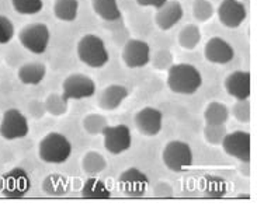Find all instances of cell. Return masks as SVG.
I'll use <instances>...</instances> for the list:
<instances>
[{
  "label": "cell",
  "mask_w": 257,
  "mask_h": 206,
  "mask_svg": "<svg viewBox=\"0 0 257 206\" xmlns=\"http://www.w3.org/2000/svg\"><path fill=\"white\" fill-rule=\"evenodd\" d=\"M14 12L23 16H33L40 13L44 7L42 0H12Z\"/></svg>",
  "instance_id": "obj_29"
},
{
  "label": "cell",
  "mask_w": 257,
  "mask_h": 206,
  "mask_svg": "<svg viewBox=\"0 0 257 206\" xmlns=\"http://www.w3.org/2000/svg\"><path fill=\"white\" fill-rule=\"evenodd\" d=\"M223 151L230 156V157L236 158L242 163H249L250 161L251 154V137L250 133L243 131H235L226 133L223 137L222 143Z\"/></svg>",
  "instance_id": "obj_8"
},
{
  "label": "cell",
  "mask_w": 257,
  "mask_h": 206,
  "mask_svg": "<svg viewBox=\"0 0 257 206\" xmlns=\"http://www.w3.org/2000/svg\"><path fill=\"white\" fill-rule=\"evenodd\" d=\"M204 119L208 125H225L229 119V110L223 103L212 101L205 107Z\"/></svg>",
  "instance_id": "obj_21"
},
{
  "label": "cell",
  "mask_w": 257,
  "mask_h": 206,
  "mask_svg": "<svg viewBox=\"0 0 257 206\" xmlns=\"http://www.w3.org/2000/svg\"><path fill=\"white\" fill-rule=\"evenodd\" d=\"M162 160L170 171H186L193 164V150L186 142L172 140L165 146Z\"/></svg>",
  "instance_id": "obj_5"
},
{
  "label": "cell",
  "mask_w": 257,
  "mask_h": 206,
  "mask_svg": "<svg viewBox=\"0 0 257 206\" xmlns=\"http://www.w3.org/2000/svg\"><path fill=\"white\" fill-rule=\"evenodd\" d=\"M204 56L211 63L226 65L235 58V51L229 42L225 41L223 38L212 37L204 47Z\"/></svg>",
  "instance_id": "obj_15"
},
{
  "label": "cell",
  "mask_w": 257,
  "mask_h": 206,
  "mask_svg": "<svg viewBox=\"0 0 257 206\" xmlns=\"http://www.w3.org/2000/svg\"><path fill=\"white\" fill-rule=\"evenodd\" d=\"M218 20L226 28L240 27L247 17L246 6L240 0H222L216 10Z\"/></svg>",
  "instance_id": "obj_12"
},
{
  "label": "cell",
  "mask_w": 257,
  "mask_h": 206,
  "mask_svg": "<svg viewBox=\"0 0 257 206\" xmlns=\"http://www.w3.org/2000/svg\"><path fill=\"white\" fill-rule=\"evenodd\" d=\"M228 133L225 125H208L205 124L204 126V139L207 140V143L212 146H218L222 143L223 137Z\"/></svg>",
  "instance_id": "obj_31"
},
{
  "label": "cell",
  "mask_w": 257,
  "mask_h": 206,
  "mask_svg": "<svg viewBox=\"0 0 257 206\" xmlns=\"http://www.w3.org/2000/svg\"><path fill=\"white\" fill-rule=\"evenodd\" d=\"M167 0H137L139 6L142 7H153V9H159L162 7Z\"/></svg>",
  "instance_id": "obj_37"
},
{
  "label": "cell",
  "mask_w": 257,
  "mask_h": 206,
  "mask_svg": "<svg viewBox=\"0 0 257 206\" xmlns=\"http://www.w3.org/2000/svg\"><path fill=\"white\" fill-rule=\"evenodd\" d=\"M202 84L200 70L190 63H173L167 69V86L176 94L191 96Z\"/></svg>",
  "instance_id": "obj_1"
},
{
  "label": "cell",
  "mask_w": 257,
  "mask_h": 206,
  "mask_svg": "<svg viewBox=\"0 0 257 206\" xmlns=\"http://www.w3.org/2000/svg\"><path fill=\"white\" fill-rule=\"evenodd\" d=\"M16 34V30H14V24L12 20L0 14V45H6L9 42L12 41Z\"/></svg>",
  "instance_id": "obj_34"
},
{
  "label": "cell",
  "mask_w": 257,
  "mask_h": 206,
  "mask_svg": "<svg viewBox=\"0 0 257 206\" xmlns=\"http://www.w3.org/2000/svg\"><path fill=\"white\" fill-rule=\"evenodd\" d=\"M128 97V90L121 84H110L107 86L98 97V107L101 110L114 111L124 103Z\"/></svg>",
  "instance_id": "obj_18"
},
{
  "label": "cell",
  "mask_w": 257,
  "mask_h": 206,
  "mask_svg": "<svg viewBox=\"0 0 257 206\" xmlns=\"http://www.w3.org/2000/svg\"><path fill=\"white\" fill-rule=\"evenodd\" d=\"M77 56L89 68L100 69L110 61L104 41L94 34L83 35L77 42Z\"/></svg>",
  "instance_id": "obj_2"
},
{
  "label": "cell",
  "mask_w": 257,
  "mask_h": 206,
  "mask_svg": "<svg viewBox=\"0 0 257 206\" xmlns=\"http://www.w3.org/2000/svg\"><path fill=\"white\" fill-rule=\"evenodd\" d=\"M82 168L87 175H97L107 168V160L98 151H87L82 160Z\"/></svg>",
  "instance_id": "obj_23"
},
{
  "label": "cell",
  "mask_w": 257,
  "mask_h": 206,
  "mask_svg": "<svg viewBox=\"0 0 257 206\" xmlns=\"http://www.w3.org/2000/svg\"><path fill=\"white\" fill-rule=\"evenodd\" d=\"M135 125L139 133L145 136H156L159 135L163 126V115L159 110L153 107H145L137 112L135 115Z\"/></svg>",
  "instance_id": "obj_13"
},
{
  "label": "cell",
  "mask_w": 257,
  "mask_h": 206,
  "mask_svg": "<svg viewBox=\"0 0 257 206\" xmlns=\"http://www.w3.org/2000/svg\"><path fill=\"white\" fill-rule=\"evenodd\" d=\"M30 132L27 117L17 108L7 110L0 122V136L6 140H16L26 137Z\"/></svg>",
  "instance_id": "obj_6"
},
{
  "label": "cell",
  "mask_w": 257,
  "mask_h": 206,
  "mask_svg": "<svg viewBox=\"0 0 257 206\" xmlns=\"http://www.w3.org/2000/svg\"><path fill=\"white\" fill-rule=\"evenodd\" d=\"M91 9L101 20L107 23L121 20V10L117 0H91Z\"/></svg>",
  "instance_id": "obj_20"
},
{
  "label": "cell",
  "mask_w": 257,
  "mask_h": 206,
  "mask_svg": "<svg viewBox=\"0 0 257 206\" xmlns=\"http://www.w3.org/2000/svg\"><path fill=\"white\" fill-rule=\"evenodd\" d=\"M118 184L124 193L130 196H142L148 189L149 179L145 172H142L135 167H131L119 175Z\"/></svg>",
  "instance_id": "obj_14"
},
{
  "label": "cell",
  "mask_w": 257,
  "mask_h": 206,
  "mask_svg": "<svg viewBox=\"0 0 257 206\" xmlns=\"http://www.w3.org/2000/svg\"><path fill=\"white\" fill-rule=\"evenodd\" d=\"M82 196L86 199H107L110 196V191L103 181L91 177L84 182Z\"/></svg>",
  "instance_id": "obj_25"
},
{
  "label": "cell",
  "mask_w": 257,
  "mask_h": 206,
  "mask_svg": "<svg viewBox=\"0 0 257 206\" xmlns=\"http://www.w3.org/2000/svg\"><path fill=\"white\" fill-rule=\"evenodd\" d=\"M232 114L236 121L242 122V124H247L251 118V110H250V101L247 98L244 100H236V103L232 107Z\"/></svg>",
  "instance_id": "obj_32"
},
{
  "label": "cell",
  "mask_w": 257,
  "mask_h": 206,
  "mask_svg": "<svg viewBox=\"0 0 257 206\" xmlns=\"http://www.w3.org/2000/svg\"><path fill=\"white\" fill-rule=\"evenodd\" d=\"M49 40H51V31L47 24L44 23H31L21 28L19 33V41L24 48L41 55L48 48Z\"/></svg>",
  "instance_id": "obj_4"
},
{
  "label": "cell",
  "mask_w": 257,
  "mask_h": 206,
  "mask_svg": "<svg viewBox=\"0 0 257 206\" xmlns=\"http://www.w3.org/2000/svg\"><path fill=\"white\" fill-rule=\"evenodd\" d=\"M126 68L139 69L151 62V47L142 40H128L121 52Z\"/></svg>",
  "instance_id": "obj_11"
},
{
  "label": "cell",
  "mask_w": 257,
  "mask_h": 206,
  "mask_svg": "<svg viewBox=\"0 0 257 206\" xmlns=\"http://www.w3.org/2000/svg\"><path fill=\"white\" fill-rule=\"evenodd\" d=\"M153 68L156 70H167L173 65V55L167 49H159L153 56H151Z\"/></svg>",
  "instance_id": "obj_33"
},
{
  "label": "cell",
  "mask_w": 257,
  "mask_h": 206,
  "mask_svg": "<svg viewBox=\"0 0 257 206\" xmlns=\"http://www.w3.org/2000/svg\"><path fill=\"white\" fill-rule=\"evenodd\" d=\"M28 112H30V115L33 118L40 119V118L44 117L45 112H47V110H45V104L42 103V101H40V100L34 98V100H31V101L28 103Z\"/></svg>",
  "instance_id": "obj_35"
},
{
  "label": "cell",
  "mask_w": 257,
  "mask_h": 206,
  "mask_svg": "<svg viewBox=\"0 0 257 206\" xmlns=\"http://www.w3.org/2000/svg\"><path fill=\"white\" fill-rule=\"evenodd\" d=\"M44 192L54 196H59L68 191V181L61 174H49L42 182Z\"/></svg>",
  "instance_id": "obj_26"
},
{
  "label": "cell",
  "mask_w": 257,
  "mask_h": 206,
  "mask_svg": "<svg viewBox=\"0 0 257 206\" xmlns=\"http://www.w3.org/2000/svg\"><path fill=\"white\" fill-rule=\"evenodd\" d=\"M82 125H83L84 131L87 132L89 135L96 136V135H101L103 133L108 122H107L104 115H101V114H89V115H86L83 118Z\"/></svg>",
  "instance_id": "obj_28"
},
{
  "label": "cell",
  "mask_w": 257,
  "mask_h": 206,
  "mask_svg": "<svg viewBox=\"0 0 257 206\" xmlns=\"http://www.w3.org/2000/svg\"><path fill=\"white\" fill-rule=\"evenodd\" d=\"M105 150L111 154H121L126 151L132 144V135L130 128L124 124L119 125H107L103 131Z\"/></svg>",
  "instance_id": "obj_10"
},
{
  "label": "cell",
  "mask_w": 257,
  "mask_h": 206,
  "mask_svg": "<svg viewBox=\"0 0 257 206\" xmlns=\"http://www.w3.org/2000/svg\"><path fill=\"white\" fill-rule=\"evenodd\" d=\"M0 189L6 198L19 199L27 195L31 189V181L23 168H13L0 178Z\"/></svg>",
  "instance_id": "obj_7"
},
{
  "label": "cell",
  "mask_w": 257,
  "mask_h": 206,
  "mask_svg": "<svg viewBox=\"0 0 257 206\" xmlns=\"http://www.w3.org/2000/svg\"><path fill=\"white\" fill-rule=\"evenodd\" d=\"M215 13V9L209 0H194L193 3V17L197 21L205 23Z\"/></svg>",
  "instance_id": "obj_30"
},
{
  "label": "cell",
  "mask_w": 257,
  "mask_h": 206,
  "mask_svg": "<svg viewBox=\"0 0 257 206\" xmlns=\"http://www.w3.org/2000/svg\"><path fill=\"white\" fill-rule=\"evenodd\" d=\"M79 13V0H56L54 5V14L58 20L72 23L76 20Z\"/></svg>",
  "instance_id": "obj_22"
},
{
  "label": "cell",
  "mask_w": 257,
  "mask_h": 206,
  "mask_svg": "<svg viewBox=\"0 0 257 206\" xmlns=\"http://www.w3.org/2000/svg\"><path fill=\"white\" fill-rule=\"evenodd\" d=\"M96 93V83L89 76L82 73L69 75L62 83V96L70 100H83L94 96Z\"/></svg>",
  "instance_id": "obj_9"
},
{
  "label": "cell",
  "mask_w": 257,
  "mask_h": 206,
  "mask_svg": "<svg viewBox=\"0 0 257 206\" xmlns=\"http://www.w3.org/2000/svg\"><path fill=\"white\" fill-rule=\"evenodd\" d=\"M251 79L249 72L244 70H236L232 72L225 79V90L230 97L236 100H244L250 96Z\"/></svg>",
  "instance_id": "obj_17"
},
{
  "label": "cell",
  "mask_w": 257,
  "mask_h": 206,
  "mask_svg": "<svg viewBox=\"0 0 257 206\" xmlns=\"http://www.w3.org/2000/svg\"><path fill=\"white\" fill-rule=\"evenodd\" d=\"M153 193L158 198H173L174 191L169 182H159L153 188Z\"/></svg>",
  "instance_id": "obj_36"
},
{
  "label": "cell",
  "mask_w": 257,
  "mask_h": 206,
  "mask_svg": "<svg viewBox=\"0 0 257 206\" xmlns=\"http://www.w3.org/2000/svg\"><path fill=\"white\" fill-rule=\"evenodd\" d=\"M155 14V23L162 31H169L183 19V6L179 0H167Z\"/></svg>",
  "instance_id": "obj_16"
},
{
  "label": "cell",
  "mask_w": 257,
  "mask_h": 206,
  "mask_svg": "<svg viewBox=\"0 0 257 206\" xmlns=\"http://www.w3.org/2000/svg\"><path fill=\"white\" fill-rule=\"evenodd\" d=\"M201 41V31L195 24H187L179 33V45L186 51H193Z\"/></svg>",
  "instance_id": "obj_24"
},
{
  "label": "cell",
  "mask_w": 257,
  "mask_h": 206,
  "mask_svg": "<svg viewBox=\"0 0 257 206\" xmlns=\"http://www.w3.org/2000/svg\"><path fill=\"white\" fill-rule=\"evenodd\" d=\"M47 76V66L41 62H28L21 65L19 72H17V77L23 84H28V86H35L45 79Z\"/></svg>",
  "instance_id": "obj_19"
},
{
  "label": "cell",
  "mask_w": 257,
  "mask_h": 206,
  "mask_svg": "<svg viewBox=\"0 0 257 206\" xmlns=\"http://www.w3.org/2000/svg\"><path fill=\"white\" fill-rule=\"evenodd\" d=\"M45 110L54 117H62L68 112L69 108V101L58 93H51L47 98H45Z\"/></svg>",
  "instance_id": "obj_27"
},
{
  "label": "cell",
  "mask_w": 257,
  "mask_h": 206,
  "mask_svg": "<svg viewBox=\"0 0 257 206\" xmlns=\"http://www.w3.org/2000/svg\"><path fill=\"white\" fill-rule=\"evenodd\" d=\"M72 153V144L58 132H51L42 137L38 144V157L45 163L51 164H61L65 163L70 157Z\"/></svg>",
  "instance_id": "obj_3"
}]
</instances>
